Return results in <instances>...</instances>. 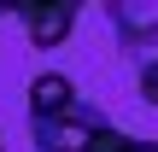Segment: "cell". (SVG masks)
I'll return each instance as SVG.
<instances>
[{
  "mask_svg": "<svg viewBox=\"0 0 158 152\" xmlns=\"http://www.w3.org/2000/svg\"><path fill=\"white\" fill-rule=\"evenodd\" d=\"M70 105H82L70 76H59V70H41V76L29 82V123H41V117H59V111H70Z\"/></svg>",
  "mask_w": 158,
  "mask_h": 152,
  "instance_id": "obj_4",
  "label": "cell"
},
{
  "mask_svg": "<svg viewBox=\"0 0 158 152\" xmlns=\"http://www.w3.org/2000/svg\"><path fill=\"white\" fill-rule=\"evenodd\" d=\"M111 129H117V123H106L94 105H70V111H59V117L29 123V141H35V152H100V141H106Z\"/></svg>",
  "mask_w": 158,
  "mask_h": 152,
  "instance_id": "obj_1",
  "label": "cell"
},
{
  "mask_svg": "<svg viewBox=\"0 0 158 152\" xmlns=\"http://www.w3.org/2000/svg\"><path fill=\"white\" fill-rule=\"evenodd\" d=\"M141 100L158 111V59H147V64H141Z\"/></svg>",
  "mask_w": 158,
  "mask_h": 152,
  "instance_id": "obj_6",
  "label": "cell"
},
{
  "mask_svg": "<svg viewBox=\"0 0 158 152\" xmlns=\"http://www.w3.org/2000/svg\"><path fill=\"white\" fill-rule=\"evenodd\" d=\"M12 18L23 23V41H29V47L53 53V47H64V41H70V29H76V18H82V6H76V0H12Z\"/></svg>",
  "mask_w": 158,
  "mask_h": 152,
  "instance_id": "obj_2",
  "label": "cell"
},
{
  "mask_svg": "<svg viewBox=\"0 0 158 152\" xmlns=\"http://www.w3.org/2000/svg\"><path fill=\"white\" fill-rule=\"evenodd\" d=\"M0 152H6V146H0Z\"/></svg>",
  "mask_w": 158,
  "mask_h": 152,
  "instance_id": "obj_7",
  "label": "cell"
},
{
  "mask_svg": "<svg viewBox=\"0 0 158 152\" xmlns=\"http://www.w3.org/2000/svg\"><path fill=\"white\" fill-rule=\"evenodd\" d=\"M100 152H158V141H141V135H123V129H111V135L100 141Z\"/></svg>",
  "mask_w": 158,
  "mask_h": 152,
  "instance_id": "obj_5",
  "label": "cell"
},
{
  "mask_svg": "<svg viewBox=\"0 0 158 152\" xmlns=\"http://www.w3.org/2000/svg\"><path fill=\"white\" fill-rule=\"evenodd\" d=\"M106 18L117 29V47H129V53L158 47V0H111Z\"/></svg>",
  "mask_w": 158,
  "mask_h": 152,
  "instance_id": "obj_3",
  "label": "cell"
}]
</instances>
